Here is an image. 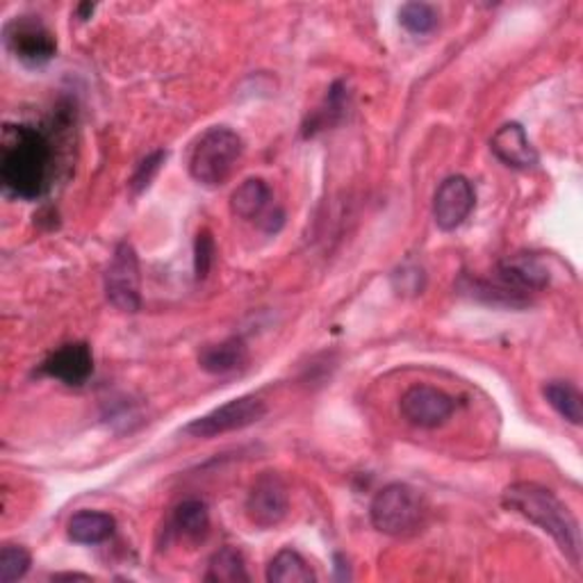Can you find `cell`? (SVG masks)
<instances>
[{"label": "cell", "instance_id": "obj_24", "mask_svg": "<svg viewBox=\"0 0 583 583\" xmlns=\"http://www.w3.org/2000/svg\"><path fill=\"white\" fill-rule=\"evenodd\" d=\"M164 160H166V153L164 151H156V153H151L146 160H141L139 166H137L135 176H133V181H131V189L135 194H139L141 189L149 187L151 181L156 178V174L160 172V166H162Z\"/></svg>", "mask_w": 583, "mask_h": 583}, {"label": "cell", "instance_id": "obj_6", "mask_svg": "<svg viewBox=\"0 0 583 583\" xmlns=\"http://www.w3.org/2000/svg\"><path fill=\"white\" fill-rule=\"evenodd\" d=\"M5 44L26 66H44L58 53V41L39 16H16L5 28Z\"/></svg>", "mask_w": 583, "mask_h": 583}, {"label": "cell", "instance_id": "obj_1", "mask_svg": "<svg viewBox=\"0 0 583 583\" xmlns=\"http://www.w3.org/2000/svg\"><path fill=\"white\" fill-rule=\"evenodd\" d=\"M53 146L39 128L8 124L0 146V181L8 194L35 201L51 185Z\"/></svg>", "mask_w": 583, "mask_h": 583}, {"label": "cell", "instance_id": "obj_19", "mask_svg": "<svg viewBox=\"0 0 583 583\" xmlns=\"http://www.w3.org/2000/svg\"><path fill=\"white\" fill-rule=\"evenodd\" d=\"M206 581H216V583H237V581H249L245 556H241L235 547H224L219 549L208 563V574Z\"/></svg>", "mask_w": 583, "mask_h": 583}, {"label": "cell", "instance_id": "obj_18", "mask_svg": "<svg viewBox=\"0 0 583 583\" xmlns=\"http://www.w3.org/2000/svg\"><path fill=\"white\" fill-rule=\"evenodd\" d=\"M543 395L547 399V404L561 415L563 420H568L570 424L579 426L583 422V404H581V395L576 387L568 381H549L543 387Z\"/></svg>", "mask_w": 583, "mask_h": 583}, {"label": "cell", "instance_id": "obj_25", "mask_svg": "<svg viewBox=\"0 0 583 583\" xmlns=\"http://www.w3.org/2000/svg\"><path fill=\"white\" fill-rule=\"evenodd\" d=\"M393 283L399 295H418V292L424 289V272L420 266L404 264L399 272H395Z\"/></svg>", "mask_w": 583, "mask_h": 583}, {"label": "cell", "instance_id": "obj_26", "mask_svg": "<svg viewBox=\"0 0 583 583\" xmlns=\"http://www.w3.org/2000/svg\"><path fill=\"white\" fill-rule=\"evenodd\" d=\"M55 579H89L87 574H58Z\"/></svg>", "mask_w": 583, "mask_h": 583}, {"label": "cell", "instance_id": "obj_10", "mask_svg": "<svg viewBox=\"0 0 583 583\" xmlns=\"http://www.w3.org/2000/svg\"><path fill=\"white\" fill-rule=\"evenodd\" d=\"M401 415L420 429L443 426L456 410V401L433 385H415L401 397Z\"/></svg>", "mask_w": 583, "mask_h": 583}, {"label": "cell", "instance_id": "obj_15", "mask_svg": "<svg viewBox=\"0 0 583 583\" xmlns=\"http://www.w3.org/2000/svg\"><path fill=\"white\" fill-rule=\"evenodd\" d=\"M116 522L103 510H80L69 520V538L78 545H101L112 538Z\"/></svg>", "mask_w": 583, "mask_h": 583}, {"label": "cell", "instance_id": "obj_11", "mask_svg": "<svg viewBox=\"0 0 583 583\" xmlns=\"http://www.w3.org/2000/svg\"><path fill=\"white\" fill-rule=\"evenodd\" d=\"M476 203V194L472 183L466 176H449L435 191L433 199V219L437 228L456 231L466 224Z\"/></svg>", "mask_w": 583, "mask_h": 583}, {"label": "cell", "instance_id": "obj_3", "mask_svg": "<svg viewBox=\"0 0 583 583\" xmlns=\"http://www.w3.org/2000/svg\"><path fill=\"white\" fill-rule=\"evenodd\" d=\"M241 153H245V141L235 131L212 126L194 144L189 174L194 181L208 187L224 185L233 176Z\"/></svg>", "mask_w": 583, "mask_h": 583}, {"label": "cell", "instance_id": "obj_22", "mask_svg": "<svg viewBox=\"0 0 583 583\" xmlns=\"http://www.w3.org/2000/svg\"><path fill=\"white\" fill-rule=\"evenodd\" d=\"M30 551L21 545H5L0 551V581L12 583L28 574L30 570Z\"/></svg>", "mask_w": 583, "mask_h": 583}, {"label": "cell", "instance_id": "obj_9", "mask_svg": "<svg viewBox=\"0 0 583 583\" xmlns=\"http://www.w3.org/2000/svg\"><path fill=\"white\" fill-rule=\"evenodd\" d=\"M289 495L287 485L276 472H262L251 485L247 497V518L258 529H272L287 516Z\"/></svg>", "mask_w": 583, "mask_h": 583}, {"label": "cell", "instance_id": "obj_21", "mask_svg": "<svg viewBox=\"0 0 583 583\" xmlns=\"http://www.w3.org/2000/svg\"><path fill=\"white\" fill-rule=\"evenodd\" d=\"M399 21L412 35H429L437 26V12L429 3H406L399 10Z\"/></svg>", "mask_w": 583, "mask_h": 583}, {"label": "cell", "instance_id": "obj_5", "mask_svg": "<svg viewBox=\"0 0 583 583\" xmlns=\"http://www.w3.org/2000/svg\"><path fill=\"white\" fill-rule=\"evenodd\" d=\"M264 415H266L264 401L253 395H247V397H239V399H233L224 406L214 408L212 412H208V415L199 420H194L191 424L185 426V433L191 437H203V441H208V437L247 429L260 422Z\"/></svg>", "mask_w": 583, "mask_h": 583}, {"label": "cell", "instance_id": "obj_20", "mask_svg": "<svg viewBox=\"0 0 583 583\" xmlns=\"http://www.w3.org/2000/svg\"><path fill=\"white\" fill-rule=\"evenodd\" d=\"M174 524L183 533V536L189 538V541L206 538L208 529H210L208 506L203 501H199V499L183 501L176 508V513H174Z\"/></svg>", "mask_w": 583, "mask_h": 583}, {"label": "cell", "instance_id": "obj_8", "mask_svg": "<svg viewBox=\"0 0 583 583\" xmlns=\"http://www.w3.org/2000/svg\"><path fill=\"white\" fill-rule=\"evenodd\" d=\"M549 272L536 256H508L497 264V287L504 292L510 306L526 303L529 292L547 287Z\"/></svg>", "mask_w": 583, "mask_h": 583}, {"label": "cell", "instance_id": "obj_14", "mask_svg": "<svg viewBox=\"0 0 583 583\" xmlns=\"http://www.w3.org/2000/svg\"><path fill=\"white\" fill-rule=\"evenodd\" d=\"M249 360V349L245 345V339L239 337H228L219 345H208L199 353V364L201 370L208 374H231L239 368H245Z\"/></svg>", "mask_w": 583, "mask_h": 583}, {"label": "cell", "instance_id": "obj_17", "mask_svg": "<svg viewBox=\"0 0 583 583\" xmlns=\"http://www.w3.org/2000/svg\"><path fill=\"white\" fill-rule=\"evenodd\" d=\"M266 581L270 583H312L318 581L306 558L295 549L278 551L270 568H266Z\"/></svg>", "mask_w": 583, "mask_h": 583}, {"label": "cell", "instance_id": "obj_7", "mask_svg": "<svg viewBox=\"0 0 583 583\" xmlns=\"http://www.w3.org/2000/svg\"><path fill=\"white\" fill-rule=\"evenodd\" d=\"M108 301L121 312H137L141 306L139 297V260L128 241L116 245L106 272Z\"/></svg>", "mask_w": 583, "mask_h": 583}, {"label": "cell", "instance_id": "obj_12", "mask_svg": "<svg viewBox=\"0 0 583 583\" xmlns=\"http://www.w3.org/2000/svg\"><path fill=\"white\" fill-rule=\"evenodd\" d=\"M41 372L64 385H83L94 372V356L89 345L69 343L48 356L41 364Z\"/></svg>", "mask_w": 583, "mask_h": 583}, {"label": "cell", "instance_id": "obj_13", "mask_svg": "<svg viewBox=\"0 0 583 583\" xmlns=\"http://www.w3.org/2000/svg\"><path fill=\"white\" fill-rule=\"evenodd\" d=\"M491 151L506 166L531 169L538 164V151L533 149L520 124H504L491 139Z\"/></svg>", "mask_w": 583, "mask_h": 583}, {"label": "cell", "instance_id": "obj_4", "mask_svg": "<svg viewBox=\"0 0 583 583\" xmlns=\"http://www.w3.org/2000/svg\"><path fill=\"white\" fill-rule=\"evenodd\" d=\"M370 518L376 531L385 536L404 538L420 531L426 520L424 497L406 483H390L376 493L370 506Z\"/></svg>", "mask_w": 583, "mask_h": 583}, {"label": "cell", "instance_id": "obj_16", "mask_svg": "<svg viewBox=\"0 0 583 583\" xmlns=\"http://www.w3.org/2000/svg\"><path fill=\"white\" fill-rule=\"evenodd\" d=\"M272 189L262 178H249L241 183L231 197V210L239 219H260L270 208Z\"/></svg>", "mask_w": 583, "mask_h": 583}, {"label": "cell", "instance_id": "obj_2", "mask_svg": "<svg viewBox=\"0 0 583 583\" xmlns=\"http://www.w3.org/2000/svg\"><path fill=\"white\" fill-rule=\"evenodd\" d=\"M501 504L508 510H516L518 516L533 522L538 529L556 541L561 551L570 558L572 566H581V529L572 510L558 499L549 488L538 483L520 481L508 485L501 495Z\"/></svg>", "mask_w": 583, "mask_h": 583}, {"label": "cell", "instance_id": "obj_23", "mask_svg": "<svg viewBox=\"0 0 583 583\" xmlns=\"http://www.w3.org/2000/svg\"><path fill=\"white\" fill-rule=\"evenodd\" d=\"M214 253H216V247H214L210 231H201L197 235V245H194V272H197L199 281H203L210 274Z\"/></svg>", "mask_w": 583, "mask_h": 583}]
</instances>
